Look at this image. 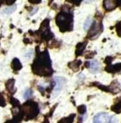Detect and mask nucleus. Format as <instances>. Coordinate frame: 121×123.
Segmentation results:
<instances>
[{
  "instance_id": "1",
  "label": "nucleus",
  "mask_w": 121,
  "mask_h": 123,
  "mask_svg": "<svg viewBox=\"0 0 121 123\" xmlns=\"http://www.w3.org/2000/svg\"><path fill=\"white\" fill-rule=\"evenodd\" d=\"M118 119L115 117L109 116L108 113H97L93 119V123H117Z\"/></svg>"
},
{
  "instance_id": "2",
  "label": "nucleus",
  "mask_w": 121,
  "mask_h": 123,
  "mask_svg": "<svg viewBox=\"0 0 121 123\" xmlns=\"http://www.w3.org/2000/svg\"><path fill=\"white\" fill-rule=\"evenodd\" d=\"M101 31H102V26L100 23H98L97 22H95L92 24V26H91L90 31L88 33L87 37L91 39H94L100 35Z\"/></svg>"
},
{
  "instance_id": "3",
  "label": "nucleus",
  "mask_w": 121,
  "mask_h": 123,
  "mask_svg": "<svg viewBox=\"0 0 121 123\" xmlns=\"http://www.w3.org/2000/svg\"><path fill=\"white\" fill-rule=\"evenodd\" d=\"M55 80H56V85L57 86H56L55 90H54V94H58L62 90V88H63L66 80L63 78H60V77L55 78Z\"/></svg>"
},
{
  "instance_id": "4",
  "label": "nucleus",
  "mask_w": 121,
  "mask_h": 123,
  "mask_svg": "<svg viewBox=\"0 0 121 123\" xmlns=\"http://www.w3.org/2000/svg\"><path fill=\"white\" fill-rule=\"evenodd\" d=\"M89 69L92 73H98L100 70V64L97 60H92L89 62Z\"/></svg>"
},
{
  "instance_id": "5",
  "label": "nucleus",
  "mask_w": 121,
  "mask_h": 123,
  "mask_svg": "<svg viewBox=\"0 0 121 123\" xmlns=\"http://www.w3.org/2000/svg\"><path fill=\"white\" fill-rule=\"evenodd\" d=\"M115 2L114 1H105L104 2V7L107 11H111L115 7Z\"/></svg>"
},
{
  "instance_id": "6",
  "label": "nucleus",
  "mask_w": 121,
  "mask_h": 123,
  "mask_svg": "<svg viewBox=\"0 0 121 123\" xmlns=\"http://www.w3.org/2000/svg\"><path fill=\"white\" fill-rule=\"evenodd\" d=\"M16 8H17V5L14 4V5H12V6L8 7H7V8H5L4 10H3L2 13L9 15V14H11V13H12L13 12H14V11L16 10Z\"/></svg>"
},
{
  "instance_id": "7",
  "label": "nucleus",
  "mask_w": 121,
  "mask_h": 123,
  "mask_svg": "<svg viewBox=\"0 0 121 123\" xmlns=\"http://www.w3.org/2000/svg\"><path fill=\"white\" fill-rule=\"evenodd\" d=\"M111 110L113 111H115L116 113H120L121 112V100L119 103H116L114 106H112Z\"/></svg>"
},
{
  "instance_id": "8",
  "label": "nucleus",
  "mask_w": 121,
  "mask_h": 123,
  "mask_svg": "<svg viewBox=\"0 0 121 123\" xmlns=\"http://www.w3.org/2000/svg\"><path fill=\"white\" fill-rule=\"evenodd\" d=\"M85 46H86V42H84V44L83 43H80L77 46V50H76V55H81L82 53V51L84 50V48Z\"/></svg>"
},
{
  "instance_id": "9",
  "label": "nucleus",
  "mask_w": 121,
  "mask_h": 123,
  "mask_svg": "<svg viewBox=\"0 0 121 123\" xmlns=\"http://www.w3.org/2000/svg\"><path fill=\"white\" fill-rule=\"evenodd\" d=\"M91 25H92V18H88L85 21L84 24H83V28H84L85 31H87V30L90 28Z\"/></svg>"
},
{
  "instance_id": "10",
  "label": "nucleus",
  "mask_w": 121,
  "mask_h": 123,
  "mask_svg": "<svg viewBox=\"0 0 121 123\" xmlns=\"http://www.w3.org/2000/svg\"><path fill=\"white\" fill-rule=\"evenodd\" d=\"M32 96V90L31 89H26L24 92V98L25 99H29Z\"/></svg>"
},
{
  "instance_id": "11",
  "label": "nucleus",
  "mask_w": 121,
  "mask_h": 123,
  "mask_svg": "<svg viewBox=\"0 0 121 123\" xmlns=\"http://www.w3.org/2000/svg\"><path fill=\"white\" fill-rule=\"evenodd\" d=\"M78 111L80 113H84L85 111H86V107H85L84 105H82V106H80V107H78Z\"/></svg>"
}]
</instances>
